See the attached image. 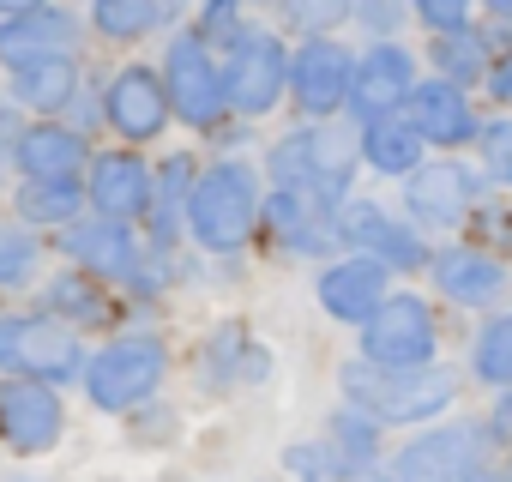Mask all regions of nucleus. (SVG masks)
I'll return each mask as SVG.
<instances>
[{"instance_id": "nucleus-1", "label": "nucleus", "mask_w": 512, "mask_h": 482, "mask_svg": "<svg viewBox=\"0 0 512 482\" xmlns=\"http://www.w3.org/2000/svg\"><path fill=\"white\" fill-rule=\"evenodd\" d=\"M260 205H266V187H260V169L247 157H217L193 175V193H187V241L211 260H229L241 254L253 229H260Z\"/></svg>"}, {"instance_id": "nucleus-2", "label": "nucleus", "mask_w": 512, "mask_h": 482, "mask_svg": "<svg viewBox=\"0 0 512 482\" xmlns=\"http://www.w3.org/2000/svg\"><path fill=\"white\" fill-rule=\"evenodd\" d=\"M266 169L284 193H308L326 211H338L350 199V181L362 169L356 151V127L344 121H296L290 133H278V145L266 151Z\"/></svg>"}, {"instance_id": "nucleus-3", "label": "nucleus", "mask_w": 512, "mask_h": 482, "mask_svg": "<svg viewBox=\"0 0 512 482\" xmlns=\"http://www.w3.org/2000/svg\"><path fill=\"white\" fill-rule=\"evenodd\" d=\"M338 386H344V404L362 410L374 428H416V422H434L458 404V374L440 362L416 368V374H386V368H368L356 356V362H344Z\"/></svg>"}, {"instance_id": "nucleus-4", "label": "nucleus", "mask_w": 512, "mask_h": 482, "mask_svg": "<svg viewBox=\"0 0 512 482\" xmlns=\"http://www.w3.org/2000/svg\"><path fill=\"white\" fill-rule=\"evenodd\" d=\"M163 374H169V344H163V332H121V338H109L97 356H85L79 386H85L91 410H103V416H133V410L157 404Z\"/></svg>"}, {"instance_id": "nucleus-5", "label": "nucleus", "mask_w": 512, "mask_h": 482, "mask_svg": "<svg viewBox=\"0 0 512 482\" xmlns=\"http://www.w3.org/2000/svg\"><path fill=\"white\" fill-rule=\"evenodd\" d=\"M223 91H229V115L241 127L272 115L290 97V43L272 25L247 19V31L223 49Z\"/></svg>"}, {"instance_id": "nucleus-6", "label": "nucleus", "mask_w": 512, "mask_h": 482, "mask_svg": "<svg viewBox=\"0 0 512 482\" xmlns=\"http://www.w3.org/2000/svg\"><path fill=\"white\" fill-rule=\"evenodd\" d=\"M85 374V344L49 314H0V380L67 386Z\"/></svg>"}, {"instance_id": "nucleus-7", "label": "nucleus", "mask_w": 512, "mask_h": 482, "mask_svg": "<svg viewBox=\"0 0 512 482\" xmlns=\"http://www.w3.org/2000/svg\"><path fill=\"white\" fill-rule=\"evenodd\" d=\"M362 362L386 374H416L440 362V314L416 290H392L386 308L362 326Z\"/></svg>"}, {"instance_id": "nucleus-8", "label": "nucleus", "mask_w": 512, "mask_h": 482, "mask_svg": "<svg viewBox=\"0 0 512 482\" xmlns=\"http://www.w3.org/2000/svg\"><path fill=\"white\" fill-rule=\"evenodd\" d=\"M392 482H506V470H494L482 422H446L398 446Z\"/></svg>"}, {"instance_id": "nucleus-9", "label": "nucleus", "mask_w": 512, "mask_h": 482, "mask_svg": "<svg viewBox=\"0 0 512 482\" xmlns=\"http://www.w3.org/2000/svg\"><path fill=\"white\" fill-rule=\"evenodd\" d=\"M163 91H169V115L187 121L193 133H217L229 121V91H223V61L181 25L163 49Z\"/></svg>"}, {"instance_id": "nucleus-10", "label": "nucleus", "mask_w": 512, "mask_h": 482, "mask_svg": "<svg viewBox=\"0 0 512 482\" xmlns=\"http://www.w3.org/2000/svg\"><path fill=\"white\" fill-rule=\"evenodd\" d=\"M338 248H356L362 260L386 266V272H428V241L416 223L392 217L386 205L374 199H344L338 205Z\"/></svg>"}, {"instance_id": "nucleus-11", "label": "nucleus", "mask_w": 512, "mask_h": 482, "mask_svg": "<svg viewBox=\"0 0 512 482\" xmlns=\"http://www.w3.org/2000/svg\"><path fill=\"white\" fill-rule=\"evenodd\" d=\"M482 211V175L458 157H434L404 181V223L416 229H458Z\"/></svg>"}, {"instance_id": "nucleus-12", "label": "nucleus", "mask_w": 512, "mask_h": 482, "mask_svg": "<svg viewBox=\"0 0 512 482\" xmlns=\"http://www.w3.org/2000/svg\"><path fill=\"white\" fill-rule=\"evenodd\" d=\"M350 79H356V49L338 37L296 43L290 49V97L302 121H338L350 109Z\"/></svg>"}, {"instance_id": "nucleus-13", "label": "nucleus", "mask_w": 512, "mask_h": 482, "mask_svg": "<svg viewBox=\"0 0 512 482\" xmlns=\"http://www.w3.org/2000/svg\"><path fill=\"white\" fill-rule=\"evenodd\" d=\"M97 103H103V121H109V133H115L127 151H133V145H151V139H163V127L175 121V115H169L163 73H157V67H145V61H127V67H115Z\"/></svg>"}, {"instance_id": "nucleus-14", "label": "nucleus", "mask_w": 512, "mask_h": 482, "mask_svg": "<svg viewBox=\"0 0 512 482\" xmlns=\"http://www.w3.org/2000/svg\"><path fill=\"white\" fill-rule=\"evenodd\" d=\"M151 193H157V169L139 151H91L85 163V211L103 223H145L151 217Z\"/></svg>"}, {"instance_id": "nucleus-15", "label": "nucleus", "mask_w": 512, "mask_h": 482, "mask_svg": "<svg viewBox=\"0 0 512 482\" xmlns=\"http://www.w3.org/2000/svg\"><path fill=\"white\" fill-rule=\"evenodd\" d=\"M79 37H85V19H79V13L19 0V7L0 13V67H7V73H25V67H37V61L79 55Z\"/></svg>"}, {"instance_id": "nucleus-16", "label": "nucleus", "mask_w": 512, "mask_h": 482, "mask_svg": "<svg viewBox=\"0 0 512 482\" xmlns=\"http://www.w3.org/2000/svg\"><path fill=\"white\" fill-rule=\"evenodd\" d=\"M67 434V404L55 386L0 380V446L13 458H49Z\"/></svg>"}, {"instance_id": "nucleus-17", "label": "nucleus", "mask_w": 512, "mask_h": 482, "mask_svg": "<svg viewBox=\"0 0 512 482\" xmlns=\"http://www.w3.org/2000/svg\"><path fill=\"white\" fill-rule=\"evenodd\" d=\"M61 254H67L73 272H85V278H97L109 290V284H133L139 278V266H145V235L127 229V223H103V217L85 211L73 229H61Z\"/></svg>"}, {"instance_id": "nucleus-18", "label": "nucleus", "mask_w": 512, "mask_h": 482, "mask_svg": "<svg viewBox=\"0 0 512 482\" xmlns=\"http://www.w3.org/2000/svg\"><path fill=\"white\" fill-rule=\"evenodd\" d=\"M428 278L452 308H494L512 284L506 260L494 248H476V241H452V248L428 254Z\"/></svg>"}, {"instance_id": "nucleus-19", "label": "nucleus", "mask_w": 512, "mask_h": 482, "mask_svg": "<svg viewBox=\"0 0 512 482\" xmlns=\"http://www.w3.org/2000/svg\"><path fill=\"white\" fill-rule=\"evenodd\" d=\"M410 91H416V55L404 43H368V49H356V79H350V115H356V127L380 121V115H398Z\"/></svg>"}, {"instance_id": "nucleus-20", "label": "nucleus", "mask_w": 512, "mask_h": 482, "mask_svg": "<svg viewBox=\"0 0 512 482\" xmlns=\"http://www.w3.org/2000/svg\"><path fill=\"white\" fill-rule=\"evenodd\" d=\"M398 115L416 127V139L428 151H458V145H476V133H482V115H476L470 91H458L446 79H416V91L404 97Z\"/></svg>"}, {"instance_id": "nucleus-21", "label": "nucleus", "mask_w": 512, "mask_h": 482, "mask_svg": "<svg viewBox=\"0 0 512 482\" xmlns=\"http://www.w3.org/2000/svg\"><path fill=\"white\" fill-rule=\"evenodd\" d=\"M91 139L73 121H25L13 133V169L19 181H85Z\"/></svg>"}, {"instance_id": "nucleus-22", "label": "nucleus", "mask_w": 512, "mask_h": 482, "mask_svg": "<svg viewBox=\"0 0 512 482\" xmlns=\"http://www.w3.org/2000/svg\"><path fill=\"white\" fill-rule=\"evenodd\" d=\"M386 296H392V272L374 266V260H362V254H344V260H332L320 272V308L332 320L356 326V332L386 308Z\"/></svg>"}, {"instance_id": "nucleus-23", "label": "nucleus", "mask_w": 512, "mask_h": 482, "mask_svg": "<svg viewBox=\"0 0 512 482\" xmlns=\"http://www.w3.org/2000/svg\"><path fill=\"white\" fill-rule=\"evenodd\" d=\"M260 223L272 229V241L284 254H338V211H326L308 193L272 187L266 205H260Z\"/></svg>"}, {"instance_id": "nucleus-24", "label": "nucleus", "mask_w": 512, "mask_h": 482, "mask_svg": "<svg viewBox=\"0 0 512 482\" xmlns=\"http://www.w3.org/2000/svg\"><path fill=\"white\" fill-rule=\"evenodd\" d=\"M79 91H85V67H79V55H55V61H37V67L13 73L7 103L25 109L31 121H67V109L79 103Z\"/></svg>"}, {"instance_id": "nucleus-25", "label": "nucleus", "mask_w": 512, "mask_h": 482, "mask_svg": "<svg viewBox=\"0 0 512 482\" xmlns=\"http://www.w3.org/2000/svg\"><path fill=\"white\" fill-rule=\"evenodd\" d=\"M187 193H193V157H163L157 163V193L145 217V254H175L187 235Z\"/></svg>"}, {"instance_id": "nucleus-26", "label": "nucleus", "mask_w": 512, "mask_h": 482, "mask_svg": "<svg viewBox=\"0 0 512 482\" xmlns=\"http://www.w3.org/2000/svg\"><path fill=\"white\" fill-rule=\"evenodd\" d=\"M356 151H362V163H368L374 175H386V181H410V175L428 163V145L416 139V127H410L404 115L362 121V127H356Z\"/></svg>"}, {"instance_id": "nucleus-27", "label": "nucleus", "mask_w": 512, "mask_h": 482, "mask_svg": "<svg viewBox=\"0 0 512 482\" xmlns=\"http://www.w3.org/2000/svg\"><path fill=\"white\" fill-rule=\"evenodd\" d=\"M37 314H49V320H61L67 332H97V326H109L115 320V302H109V290L97 284V278H85V272H55L49 284H43V308Z\"/></svg>"}, {"instance_id": "nucleus-28", "label": "nucleus", "mask_w": 512, "mask_h": 482, "mask_svg": "<svg viewBox=\"0 0 512 482\" xmlns=\"http://www.w3.org/2000/svg\"><path fill=\"white\" fill-rule=\"evenodd\" d=\"M380 434L386 428H374L362 410H350V404H338L332 416H326V452H332V476L338 482H362V476H374L380 470Z\"/></svg>"}, {"instance_id": "nucleus-29", "label": "nucleus", "mask_w": 512, "mask_h": 482, "mask_svg": "<svg viewBox=\"0 0 512 482\" xmlns=\"http://www.w3.org/2000/svg\"><path fill=\"white\" fill-rule=\"evenodd\" d=\"M13 217H19V229H31V235H43V229H73L79 217H85V181H19V193H13Z\"/></svg>"}, {"instance_id": "nucleus-30", "label": "nucleus", "mask_w": 512, "mask_h": 482, "mask_svg": "<svg viewBox=\"0 0 512 482\" xmlns=\"http://www.w3.org/2000/svg\"><path fill=\"white\" fill-rule=\"evenodd\" d=\"M175 25H181V7H163V0H97L85 13V31H97L103 43H145Z\"/></svg>"}, {"instance_id": "nucleus-31", "label": "nucleus", "mask_w": 512, "mask_h": 482, "mask_svg": "<svg viewBox=\"0 0 512 482\" xmlns=\"http://www.w3.org/2000/svg\"><path fill=\"white\" fill-rule=\"evenodd\" d=\"M470 374H476L482 386H494V392H512V308L494 314V320L476 332V344H470Z\"/></svg>"}, {"instance_id": "nucleus-32", "label": "nucleus", "mask_w": 512, "mask_h": 482, "mask_svg": "<svg viewBox=\"0 0 512 482\" xmlns=\"http://www.w3.org/2000/svg\"><path fill=\"white\" fill-rule=\"evenodd\" d=\"M428 55H434V79H446V85H458V91H470L476 79H488V31L446 37V43H434Z\"/></svg>"}, {"instance_id": "nucleus-33", "label": "nucleus", "mask_w": 512, "mask_h": 482, "mask_svg": "<svg viewBox=\"0 0 512 482\" xmlns=\"http://www.w3.org/2000/svg\"><path fill=\"white\" fill-rule=\"evenodd\" d=\"M43 272V235L0 223V290H31Z\"/></svg>"}, {"instance_id": "nucleus-34", "label": "nucleus", "mask_w": 512, "mask_h": 482, "mask_svg": "<svg viewBox=\"0 0 512 482\" xmlns=\"http://www.w3.org/2000/svg\"><path fill=\"white\" fill-rule=\"evenodd\" d=\"M476 157H482V181L512 187V115L482 121V133H476Z\"/></svg>"}, {"instance_id": "nucleus-35", "label": "nucleus", "mask_w": 512, "mask_h": 482, "mask_svg": "<svg viewBox=\"0 0 512 482\" xmlns=\"http://www.w3.org/2000/svg\"><path fill=\"white\" fill-rule=\"evenodd\" d=\"M187 31H193V37H199V43H205V49L223 61V49H229V43L247 31V19H241V7H229V0H211V7H205V13H199Z\"/></svg>"}, {"instance_id": "nucleus-36", "label": "nucleus", "mask_w": 512, "mask_h": 482, "mask_svg": "<svg viewBox=\"0 0 512 482\" xmlns=\"http://www.w3.org/2000/svg\"><path fill=\"white\" fill-rule=\"evenodd\" d=\"M410 19H416L434 43H446V37H470V31H476V13L464 7V0H422Z\"/></svg>"}, {"instance_id": "nucleus-37", "label": "nucleus", "mask_w": 512, "mask_h": 482, "mask_svg": "<svg viewBox=\"0 0 512 482\" xmlns=\"http://www.w3.org/2000/svg\"><path fill=\"white\" fill-rule=\"evenodd\" d=\"M284 470H290L296 482H338L326 440H290V446H284Z\"/></svg>"}, {"instance_id": "nucleus-38", "label": "nucleus", "mask_w": 512, "mask_h": 482, "mask_svg": "<svg viewBox=\"0 0 512 482\" xmlns=\"http://www.w3.org/2000/svg\"><path fill=\"white\" fill-rule=\"evenodd\" d=\"M350 13L344 7H290L284 13V25L302 37V43H320V37H338V25H344Z\"/></svg>"}, {"instance_id": "nucleus-39", "label": "nucleus", "mask_w": 512, "mask_h": 482, "mask_svg": "<svg viewBox=\"0 0 512 482\" xmlns=\"http://www.w3.org/2000/svg\"><path fill=\"white\" fill-rule=\"evenodd\" d=\"M181 422H175V410H157V404H145V410H133V446H169V434H175Z\"/></svg>"}, {"instance_id": "nucleus-40", "label": "nucleus", "mask_w": 512, "mask_h": 482, "mask_svg": "<svg viewBox=\"0 0 512 482\" xmlns=\"http://www.w3.org/2000/svg\"><path fill=\"white\" fill-rule=\"evenodd\" d=\"M356 25L374 43H398V31L410 25V7H356Z\"/></svg>"}, {"instance_id": "nucleus-41", "label": "nucleus", "mask_w": 512, "mask_h": 482, "mask_svg": "<svg viewBox=\"0 0 512 482\" xmlns=\"http://www.w3.org/2000/svg\"><path fill=\"white\" fill-rule=\"evenodd\" d=\"M482 434H488V446H494V440H500V446H512V392H500V398L488 404Z\"/></svg>"}, {"instance_id": "nucleus-42", "label": "nucleus", "mask_w": 512, "mask_h": 482, "mask_svg": "<svg viewBox=\"0 0 512 482\" xmlns=\"http://www.w3.org/2000/svg\"><path fill=\"white\" fill-rule=\"evenodd\" d=\"M488 97H494V103H506V109H512V49H506V55H494V61H488Z\"/></svg>"}, {"instance_id": "nucleus-43", "label": "nucleus", "mask_w": 512, "mask_h": 482, "mask_svg": "<svg viewBox=\"0 0 512 482\" xmlns=\"http://www.w3.org/2000/svg\"><path fill=\"white\" fill-rule=\"evenodd\" d=\"M13 133H19L13 127V103H0V169L13 163Z\"/></svg>"}, {"instance_id": "nucleus-44", "label": "nucleus", "mask_w": 512, "mask_h": 482, "mask_svg": "<svg viewBox=\"0 0 512 482\" xmlns=\"http://www.w3.org/2000/svg\"><path fill=\"white\" fill-rule=\"evenodd\" d=\"M482 25H512V0H494V7H488V19Z\"/></svg>"}, {"instance_id": "nucleus-45", "label": "nucleus", "mask_w": 512, "mask_h": 482, "mask_svg": "<svg viewBox=\"0 0 512 482\" xmlns=\"http://www.w3.org/2000/svg\"><path fill=\"white\" fill-rule=\"evenodd\" d=\"M506 482H512V452H506Z\"/></svg>"}, {"instance_id": "nucleus-46", "label": "nucleus", "mask_w": 512, "mask_h": 482, "mask_svg": "<svg viewBox=\"0 0 512 482\" xmlns=\"http://www.w3.org/2000/svg\"><path fill=\"white\" fill-rule=\"evenodd\" d=\"M374 482H392V476H374Z\"/></svg>"}]
</instances>
